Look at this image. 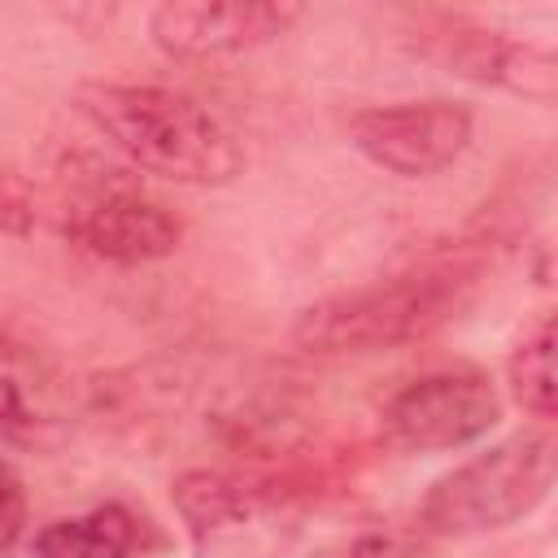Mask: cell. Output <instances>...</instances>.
I'll list each match as a JSON object with an SVG mask.
<instances>
[{
	"label": "cell",
	"mask_w": 558,
	"mask_h": 558,
	"mask_svg": "<svg viewBox=\"0 0 558 558\" xmlns=\"http://www.w3.org/2000/svg\"><path fill=\"white\" fill-rule=\"evenodd\" d=\"M65 235L100 262L144 266V262H161L179 248L183 222H179V214H170V205L140 192L135 183L105 179V183L83 187L70 201Z\"/></svg>",
	"instance_id": "cell-6"
},
{
	"label": "cell",
	"mask_w": 558,
	"mask_h": 558,
	"mask_svg": "<svg viewBox=\"0 0 558 558\" xmlns=\"http://www.w3.org/2000/svg\"><path fill=\"white\" fill-rule=\"evenodd\" d=\"M301 13V4L279 0H166L148 13V35L166 57L196 61L270 44Z\"/></svg>",
	"instance_id": "cell-7"
},
{
	"label": "cell",
	"mask_w": 558,
	"mask_h": 558,
	"mask_svg": "<svg viewBox=\"0 0 558 558\" xmlns=\"http://www.w3.org/2000/svg\"><path fill=\"white\" fill-rule=\"evenodd\" d=\"M475 135V113L462 100L427 96V100H397L371 105L353 113L349 140L353 148L388 174L427 179L453 166Z\"/></svg>",
	"instance_id": "cell-4"
},
{
	"label": "cell",
	"mask_w": 558,
	"mask_h": 558,
	"mask_svg": "<svg viewBox=\"0 0 558 558\" xmlns=\"http://www.w3.org/2000/svg\"><path fill=\"white\" fill-rule=\"evenodd\" d=\"M157 549H161V532L122 501L44 523L31 536L35 558H153Z\"/></svg>",
	"instance_id": "cell-9"
},
{
	"label": "cell",
	"mask_w": 558,
	"mask_h": 558,
	"mask_svg": "<svg viewBox=\"0 0 558 558\" xmlns=\"http://www.w3.org/2000/svg\"><path fill=\"white\" fill-rule=\"evenodd\" d=\"M501 423V392L484 371L453 366L405 384L384 405V436L410 453H440L488 436Z\"/></svg>",
	"instance_id": "cell-5"
},
{
	"label": "cell",
	"mask_w": 558,
	"mask_h": 558,
	"mask_svg": "<svg viewBox=\"0 0 558 558\" xmlns=\"http://www.w3.org/2000/svg\"><path fill=\"white\" fill-rule=\"evenodd\" d=\"M22 523H26V493H22V480L13 466H4V519H0V541H4V554L17 549L22 541Z\"/></svg>",
	"instance_id": "cell-12"
},
{
	"label": "cell",
	"mask_w": 558,
	"mask_h": 558,
	"mask_svg": "<svg viewBox=\"0 0 558 558\" xmlns=\"http://www.w3.org/2000/svg\"><path fill=\"white\" fill-rule=\"evenodd\" d=\"M174 506L192 536H209L248 514V488L218 471H187L174 484Z\"/></svg>",
	"instance_id": "cell-11"
},
{
	"label": "cell",
	"mask_w": 558,
	"mask_h": 558,
	"mask_svg": "<svg viewBox=\"0 0 558 558\" xmlns=\"http://www.w3.org/2000/svg\"><path fill=\"white\" fill-rule=\"evenodd\" d=\"M432 57L466 83L497 87L519 100L549 105L558 100V48L510 35V31H484V26H453L436 35Z\"/></svg>",
	"instance_id": "cell-8"
},
{
	"label": "cell",
	"mask_w": 558,
	"mask_h": 558,
	"mask_svg": "<svg viewBox=\"0 0 558 558\" xmlns=\"http://www.w3.org/2000/svg\"><path fill=\"white\" fill-rule=\"evenodd\" d=\"M558 484V436L514 432L445 471L418 501L423 532L480 536L532 514Z\"/></svg>",
	"instance_id": "cell-3"
},
{
	"label": "cell",
	"mask_w": 558,
	"mask_h": 558,
	"mask_svg": "<svg viewBox=\"0 0 558 558\" xmlns=\"http://www.w3.org/2000/svg\"><path fill=\"white\" fill-rule=\"evenodd\" d=\"M475 270L462 262L418 266L388 275L336 296L314 301L296 314L292 340L305 353H375L440 331L458 310L471 305Z\"/></svg>",
	"instance_id": "cell-2"
},
{
	"label": "cell",
	"mask_w": 558,
	"mask_h": 558,
	"mask_svg": "<svg viewBox=\"0 0 558 558\" xmlns=\"http://www.w3.org/2000/svg\"><path fill=\"white\" fill-rule=\"evenodd\" d=\"M70 109L135 170L192 187H222L240 174L235 135L187 92L157 83H78Z\"/></svg>",
	"instance_id": "cell-1"
},
{
	"label": "cell",
	"mask_w": 558,
	"mask_h": 558,
	"mask_svg": "<svg viewBox=\"0 0 558 558\" xmlns=\"http://www.w3.org/2000/svg\"><path fill=\"white\" fill-rule=\"evenodd\" d=\"M506 384L527 414L558 423V310H549L519 336L506 362Z\"/></svg>",
	"instance_id": "cell-10"
}]
</instances>
